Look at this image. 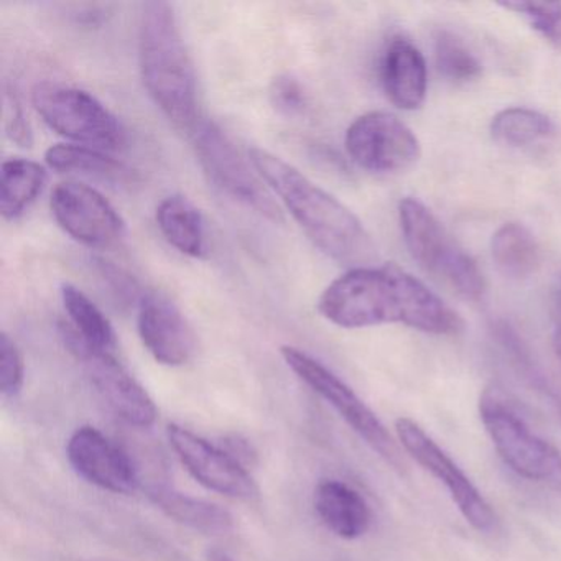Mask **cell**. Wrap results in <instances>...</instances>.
Segmentation results:
<instances>
[{"mask_svg": "<svg viewBox=\"0 0 561 561\" xmlns=\"http://www.w3.org/2000/svg\"><path fill=\"white\" fill-rule=\"evenodd\" d=\"M324 320L346 330L400 323L423 333L453 336L465 323L419 278L393 264L350 268L318 298Z\"/></svg>", "mask_w": 561, "mask_h": 561, "instance_id": "1", "label": "cell"}, {"mask_svg": "<svg viewBox=\"0 0 561 561\" xmlns=\"http://www.w3.org/2000/svg\"><path fill=\"white\" fill-rule=\"evenodd\" d=\"M497 340L501 341L502 347L507 351L511 359L514 360V366L517 367L518 374L527 380L528 386L534 387L548 403H550L553 412L557 413L558 419L561 420V392L548 380L543 370L537 366L531 359L530 353L527 347L522 343L518 334L515 333L507 324H501L495 328Z\"/></svg>", "mask_w": 561, "mask_h": 561, "instance_id": "25", "label": "cell"}, {"mask_svg": "<svg viewBox=\"0 0 561 561\" xmlns=\"http://www.w3.org/2000/svg\"><path fill=\"white\" fill-rule=\"evenodd\" d=\"M4 127L12 142L21 147L32 146V129L22 110L21 101L12 91L4 94Z\"/></svg>", "mask_w": 561, "mask_h": 561, "instance_id": "30", "label": "cell"}, {"mask_svg": "<svg viewBox=\"0 0 561 561\" xmlns=\"http://www.w3.org/2000/svg\"><path fill=\"white\" fill-rule=\"evenodd\" d=\"M282 359L288 369L307 383L314 393L327 400L341 419L390 466L403 469L402 453L393 442L386 426L382 425L376 413L357 397V393L340 379L333 370L328 369L320 360L314 359L305 351L295 346L280 347Z\"/></svg>", "mask_w": 561, "mask_h": 561, "instance_id": "8", "label": "cell"}, {"mask_svg": "<svg viewBox=\"0 0 561 561\" xmlns=\"http://www.w3.org/2000/svg\"><path fill=\"white\" fill-rule=\"evenodd\" d=\"M152 501L173 520L205 535H226L234 528V518L221 505L190 497L173 489L156 488Z\"/></svg>", "mask_w": 561, "mask_h": 561, "instance_id": "19", "label": "cell"}, {"mask_svg": "<svg viewBox=\"0 0 561 561\" xmlns=\"http://www.w3.org/2000/svg\"><path fill=\"white\" fill-rule=\"evenodd\" d=\"M435 60L439 73L456 83H466L481 75V64L459 38L439 32L435 38Z\"/></svg>", "mask_w": 561, "mask_h": 561, "instance_id": "26", "label": "cell"}, {"mask_svg": "<svg viewBox=\"0 0 561 561\" xmlns=\"http://www.w3.org/2000/svg\"><path fill=\"white\" fill-rule=\"evenodd\" d=\"M399 216L403 241L420 267L445 280L466 300H482L485 282L481 271L436 216L415 198L400 202Z\"/></svg>", "mask_w": 561, "mask_h": 561, "instance_id": "6", "label": "cell"}, {"mask_svg": "<svg viewBox=\"0 0 561 561\" xmlns=\"http://www.w3.org/2000/svg\"><path fill=\"white\" fill-rule=\"evenodd\" d=\"M68 461L80 478L114 494H133L139 474L133 459L94 426H81L68 439Z\"/></svg>", "mask_w": 561, "mask_h": 561, "instance_id": "14", "label": "cell"}, {"mask_svg": "<svg viewBox=\"0 0 561 561\" xmlns=\"http://www.w3.org/2000/svg\"><path fill=\"white\" fill-rule=\"evenodd\" d=\"M61 334L101 399L117 416L137 428H149L157 422L159 410L152 397L113 353L88 346L68 323L61 324Z\"/></svg>", "mask_w": 561, "mask_h": 561, "instance_id": "9", "label": "cell"}, {"mask_svg": "<svg viewBox=\"0 0 561 561\" xmlns=\"http://www.w3.org/2000/svg\"><path fill=\"white\" fill-rule=\"evenodd\" d=\"M139 70L156 106L176 127L195 129L198 81L175 9L163 0L146 2L139 24Z\"/></svg>", "mask_w": 561, "mask_h": 561, "instance_id": "3", "label": "cell"}, {"mask_svg": "<svg viewBox=\"0 0 561 561\" xmlns=\"http://www.w3.org/2000/svg\"><path fill=\"white\" fill-rule=\"evenodd\" d=\"M492 259L499 271L511 278H525L540 261L537 239L520 222H507L492 236Z\"/></svg>", "mask_w": 561, "mask_h": 561, "instance_id": "22", "label": "cell"}, {"mask_svg": "<svg viewBox=\"0 0 561 561\" xmlns=\"http://www.w3.org/2000/svg\"><path fill=\"white\" fill-rule=\"evenodd\" d=\"M502 8L517 12L527 19L528 24L553 45H561V4H540V2H507Z\"/></svg>", "mask_w": 561, "mask_h": 561, "instance_id": "27", "label": "cell"}, {"mask_svg": "<svg viewBox=\"0 0 561 561\" xmlns=\"http://www.w3.org/2000/svg\"><path fill=\"white\" fill-rule=\"evenodd\" d=\"M249 160L305 234L328 257L351 268L366 267L376 259L369 232L340 199L268 150L254 147L249 150Z\"/></svg>", "mask_w": 561, "mask_h": 561, "instance_id": "2", "label": "cell"}, {"mask_svg": "<svg viewBox=\"0 0 561 561\" xmlns=\"http://www.w3.org/2000/svg\"><path fill=\"white\" fill-rule=\"evenodd\" d=\"M140 341L157 363L169 367L188 364L198 341L179 307L162 294H144L137 314Z\"/></svg>", "mask_w": 561, "mask_h": 561, "instance_id": "15", "label": "cell"}, {"mask_svg": "<svg viewBox=\"0 0 561 561\" xmlns=\"http://www.w3.org/2000/svg\"><path fill=\"white\" fill-rule=\"evenodd\" d=\"M553 347L554 353L561 359V291L554 294V311H553Z\"/></svg>", "mask_w": 561, "mask_h": 561, "instance_id": "33", "label": "cell"}, {"mask_svg": "<svg viewBox=\"0 0 561 561\" xmlns=\"http://www.w3.org/2000/svg\"><path fill=\"white\" fill-rule=\"evenodd\" d=\"M271 101L278 113L295 116L307 106V94L297 78L290 75H282L272 81Z\"/></svg>", "mask_w": 561, "mask_h": 561, "instance_id": "29", "label": "cell"}, {"mask_svg": "<svg viewBox=\"0 0 561 561\" xmlns=\"http://www.w3.org/2000/svg\"><path fill=\"white\" fill-rule=\"evenodd\" d=\"M45 160L51 170L60 173H80L110 182H126L130 179V170L124 163L91 147L58 144L47 150Z\"/></svg>", "mask_w": 561, "mask_h": 561, "instance_id": "23", "label": "cell"}, {"mask_svg": "<svg viewBox=\"0 0 561 561\" xmlns=\"http://www.w3.org/2000/svg\"><path fill=\"white\" fill-rule=\"evenodd\" d=\"M48 182L47 169L28 159H9L0 170V211L8 221L21 218L42 195Z\"/></svg>", "mask_w": 561, "mask_h": 561, "instance_id": "20", "label": "cell"}, {"mask_svg": "<svg viewBox=\"0 0 561 561\" xmlns=\"http://www.w3.org/2000/svg\"><path fill=\"white\" fill-rule=\"evenodd\" d=\"M479 413L495 451L515 474L561 491V453L527 425L499 387L482 392Z\"/></svg>", "mask_w": 561, "mask_h": 561, "instance_id": "4", "label": "cell"}, {"mask_svg": "<svg viewBox=\"0 0 561 561\" xmlns=\"http://www.w3.org/2000/svg\"><path fill=\"white\" fill-rule=\"evenodd\" d=\"M192 136L199 165L215 186L229 198L259 213L262 218L274 222L284 221L280 206L268 192L271 188L264 185L257 170L252 172L251 163L241 156L221 127L209 121H199Z\"/></svg>", "mask_w": 561, "mask_h": 561, "instance_id": "7", "label": "cell"}, {"mask_svg": "<svg viewBox=\"0 0 561 561\" xmlns=\"http://www.w3.org/2000/svg\"><path fill=\"white\" fill-rule=\"evenodd\" d=\"M344 146L354 163L373 173L400 172L420 157V142L412 129L382 111L357 117L346 130Z\"/></svg>", "mask_w": 561, "mask_h": 561, "instance_id": "11", "label": "cell"}, {"mask_svg": "<svg viewBox=\"0 0 561 561\" xmlns=\"http://www.w3.org/2000/svg\"><path fill=\"white\" fill-rule=\"evenodd\" d=\"M554 133L550 117L525 107H511L492 117L491 134L505 146L524 147Z\"/></svg>", "mask_w": 561, "mask_h": 561, "instance_id": "24", "label": "cell"}, {"mask_svg": "<svg viewBox=\"0 0 561 561\" xmlns=\"http://www.w3.org/2000/svg\"><path fill=\"white\" fill-rule=\"evenodd\" d=\"M51 215L75 241L94 249H110L126 238V221L110 199L84 183L65 182L55 186Z\"/></svg>", "mask_w": 561, "mask_h": 561, "instance_id": "12", "label": "cell"}, {"mask_svg": "<svg viewBox=\"0 0 561 561\" xmlns=\"http://www.w3.org/2000/svg\"><path fill=\"white\" fill-rule=\"evenodd\" d=\"M24 357L15 341L8 333L0 336V392L15 397L24 387Z\"/></svg>", "mask_w": 561, "mask_h": 561, "instance_id": "28", "label": "cell"}, {"mask_svg": "<svg viewBox=\"0 0 561 561\" xmlns=\"http://www.w3.org/2000/svg\"><path fill=\"white\" fill-rule=\"evenodd\" d=\"M219 446H221L232 459H236L239 465L244 466L245 469L251 468V466H254L255 461H257V453H255L254 446H252L251 442H248V439L242 438V436H225Z\"/></svg>", "mask_w": 561, "mask_h": 561, "instance_id": "31", "label": "cell"}, {"mask_svg": "<svg viewBox=\"0 0 561 561\" xmlns=\"http://www.w3.org/2000/svg\"><path fill=\"white\" fill-rule=\"evenodd\" d=\"M557 290H558V291H561V277H560V285H558Z\"/></svg>", "mask_w": 561, "mask_h": 561, "instance_id": "35", "label": "cell"}, {"mask_svg": "<svg viewBox=\"0 0 561 561\" xmlns=\"http://www.w3.org/2000/svg\"><path fill=\"white\" fill-rule=\"evenodd\" d=\"M157 225L170 245L199 259L206 252V228L199 209L183 195H170L157 206Z\"/></svg>", "mask_w": 561, "mask_h": 561, "instance_id": "18", "label": "cell"}, {"mask_svg": "<svg viewBox=\"0 0 561 561\" xmlns=\"http://www.w3.org/2000/svg\"><path fill=\"white\" fill-rule=\"evenodd\" d=\"M38 116L75 146L117 152L127 144L123 123L93 94L70 84L42 81L32 90Z\"/></svg>", "mask_w": 561, "mask_h": 561, "instance_id": "5", "label": "cell"}, {"mask_svg": "<svg viewBox=\"0 0 561 561\" xmlns=\"http://www.w3.org/2000/svg\"><path fill=\"white\" fill-rule=\"evenodd\" d=\"M205 558L206 561H236L234 558L229 557L221 548H208L205 551Z\"/></svg>", "mask_w": 561, "mask_h": 561, "instance_id": "34", "label": "cell"}, {"mask_svg": "<svg viewBox=\"0 0 561 561\" xmlns=\"http://www.w3.org/2000/svg\"><path fill=\"white\" fill-rule=\"evenodd\" d=\"M314 511L328 530L344 540L363 537L373 524L366 499L337 479H324L314 489Z\"/></svg>", "mask_w": 561, "mask_h": 561, "instance_id": "17", "label": "cell"}, {"mask_svg": "<svg viewBox=\"0 0 561 561\" xmlns=\"http://www.w3.org/2000/svg\"><path fill=\"white\" fill-rule=\"evenodd\" d=\"M61 301L67 311L68 324L83 343L94 350L113 353L116 333L106 314L80 288L71 284L61 285Z\"/></svg>", "mask_w": 561, "mask_h": 561, "instance_id": "21", "label": "cell"}, {"mask_svg": "<svg viewBox=\"0 0 561 561\" xmlns=\"http://www.w3.org/2000/svg\"><path fill=\"white\" fill-rule=\"evenodd\" d=\"M396 432L403 449L445 484L456 507L472 528L482 534H491L497 528V515L492 511L491 504L419 423L403 416L397 420Z\"/></svg>", "mask_w": 561, "mask_h": 561, "instance_id": "10", "label": "cell"}, {"mask_svg": "<svg viewBox=\"0 0 561 561\" xmlns=\"http://www.w3.org/2000/svg\"><path fill=\"white\" fill-rule=\"evenodd\" d=\"M98 267H100V274L103 275L104 280L110 282L111 287L121 298L136 297L137 287L134 280H130L129 275L124 274L121 268L114 267L111 262L106 261H100Z\"/></svg>", "mask_w": 561, "mask_h": 561, "instance_id": "32", "label": "cell"}, {"mask_svg": "<svg viewBox=\"0 0 561 561\" xmlns=\"http://www.w3.org/2000/svg\"><path fill=\"white\" fill-rule=\"evenodd\" d=\"M170 446L186 471L209 491L236 501H254L259 488L249 469L232 459L221 446L206 442L190 430L170 423L167 428Z\"/></svg>", "mask_w": 561, "mask_h": 561, "instance_id": "13", "label": "cell"}, {"mask_svg": "<svg viewBox=\"0 0 561 561\" xmlns=\"http://www.w3.org/2000/svg\"><path fill=\"white\" fill-rule=\"evenodd\" d=\"M383 91L400 110L413 111L422 106L428 88L425 58L407 38H393L380 65Z\"/></svg>", "mask_w": 561, "mask_h": 561, "instance_id": "16", "label": "cell"}]
</instances>
